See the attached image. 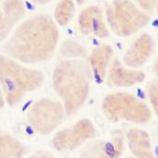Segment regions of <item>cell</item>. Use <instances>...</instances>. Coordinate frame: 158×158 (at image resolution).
<instances>
[{"label":"cell","instance_id":"1","mask_svg":"<svg viewBox=\"0 0 158 158\" xmlns=\"http://www.w3.org/2000/svg\"><path fill=\"white\" fill-rule=\"evenodd\" d=\"M59 32L53 20L47 14H38L23 22L4 49L12 59L25 64H37L53 53Z\"/></svg>","mask_w":158,"mask_h":158},{"label":"cell","instance_id":"2","mask_svg":"<svg viewBox=\"0 0 158 158\" xmlns=\"http://www.w3.org/2000/svg\"><path fill=\"white\" fill-rule=\"evenodd\" d=\"M92 72L83 60L61 61L52 74V85L68 115L76 113L88 98Z\"/></svg>","mask_w":158,"mask_h":158},{"label":"cell","instance_id":"3","mask_svg":"<svg viewBox=\"0 0 158 158\" xmlns=\"http://www.w3.org/2000/svg\"><path fill=\"white\" fill-rule=\"evenodd\" d=\"M43 81L44 74L41 71L0 55V87L10 105L19 103L26 94L39 89Z\"/></svg>","mask_w":158,"mask_h":158},{"label":"cell","instance_id":"4","mask_svg":"<svg viewBox=\"0 0 158 158\" xmlns=\"http://www.w3.org/2000/svg\"><path fill=\"white\" fill-rule=\"evenodd\" d=\"M102 110L111 122L124 120L135 123H145L152 117L147 105L127 93H115L107 96L102 103Z\"/></svg>","mask_w":158,"mask_h":158},{"label":"cell","instance_id":"5","mask_svg":"<svg viewBox=\"0 0 158 158\" xmlns=\"http://www.w3.org/2000/svg\"><path fill=\"white\" fill-rule=\"evenodd\" d=\"M106 19L119 37H128L143 28L150 17L141 11L130 0H115L106 8Z\"/></svg>","mask_w":158,"mask_h":158},{"label":"cell","instance_id":"6","mask_svg":"<svg viewBox=\"0 0 158 158\" xmlns=\"http://www.w3.org/2000/svg\"><path fill=\"white\" fill-rule=\"evenodd\" d=\"M66 111L60 102L42 98L32 105L27 112V120L38 133L48 135L64 122Z\"/></svg>","mask_w":158,"mask_h":158},{"label":"cell","instance_id":"7","mask_svg":"<svg viewBox=\"0 0 158 158\" xmlns=\"http://www.w3.org/2000/svg\"><path fill=\"white\" fill-rule=\"evenodd\" d=\"M94 136L96 128L92 122L81 119L71 127L57 132L52 139V145L57 151H73Z\"/></svg>","mask_w":158,"mask_h":158},{"label":"cell","instance_id":"8","mask_svg":"<svg viewBox=\"0 0 158 158\" xmlns=\"http://www.w3.org/2000/svg\"><path fill=\"white\" fill-rule=\"evenodd\" d=\"M79 27L81 32L86 36L106 38L109 35L102 10L96 6L84 9L79 16Z\"/></svg>","mask_w":158,"mask_h":158},{"label":"cell","instance_id":"9","mask_svg":"<svg viewBox=\"0 0 158 158\" xmlns=\"http://www.w3.org/2000/svg\"><path fill=\"white\" fill-rule=\"evenodd\" d=\"M25 7L23 0H5L0 10V42L11 32L14 25L23 18Z\"/></svg>","mask_w":158,"mask_h":158},{"label":"cell","instance_id":"10","mask_svg":"<svg viewBox=\"0 0 158 158\" xmlns=\"http://www.w3.org/2000/svg\"><path fill=\"white\" fill-rule=\"evenodd\" d=\"M145 75L142 71L128 69L120 63L118 59H113L108 73V82L113 87H128L140 83L144 81Z\"/></svg>","mask_w":158,"mask_h":158},{"label":"cell","instance_id":"11","mask_svg":"<svg viewBox=\"0 0 158 158\" xmlns=\"http://www.w3.org/2000/svg\"><path fill=\"white\" fill-rule=\"evenodd\" d=\"M152 49V40L148 34L138 38L123 56L124 64L129 68H139L148 60Z\"/></svg>","mask_w":158,"mask_h":158},{"label":"cell","instance_id":"12","mask_svg":"<svg viewBox=\"0 0 158 158\" xmlns=\"http://www.w3.org/2000/svg\"><path fill=\"white\" fill-rule=\"evenodd\" d=\"M128 147L136 158H154L149 134L139 128H131L126 133Z\"/></svg>","mask_w":158,"mask_h":158},{"label":"cell","instance_id":"13","mask_svg":"<svg viewBox=\"0 0 158 158\" xmlns=\"http://www.w3.org/2000/svg\"><path fill=\"white\" fill-rule=\"evenodd\" d=\"M113 50L110 45H102L94 50L89 57V66L92 74L98 81H103L110 66Z\"/></svg>","mask_w":158,"mask_h":158},{"label":"cell","instance_id":"14","mask_svg":"<svg viewBox=\"0 0 158 158\" xmlns=\"http://www.w3.org/2000/svg\"><path fill=\"white\" fill-rule=\"evenodd\" d=\"M24 146L13 137L0 132V158H22Z\"/></svg>","mask_w":158,"mask_h":158},{"label":"cell","instance_id":"15","mask_svg":"<svg viewBox=\"0 0 158 158\" xmlns=\"http://www.w3.org/2000/svg\"><path fill=\"white\" fill-rule=\"evenodd\" d=\"M80 158H115L110 142L96 140L87 144L80 152Z\"/></svg>","mask_w":158,"mask_h":158},{"label":"cell","instance_id":"16","mask_svg":"<svg viewBox=\"0 0 158 158\" xmlns=\"http://www.w3.org/2000/svg\"><path fill=\"white\" fill-rule=\"evenodd\" d=\"M75 12V5L73 0H60L54 10V18L56 23L61 25H67L73 18Z\"/></svg>","mask_w":158,"mask_h":158},{"label":"cell","instance_id":"17","mask_svg":"<svg viewBox=\"0 0 158 158\" xmlns=\"http://www.w3.org/2000/svg\"><path fill=\"white\" fill-rule=\"evenodd\" d=\"M61 55L69 59H76L78 57H81L85 54V48L81 43L68 40L63 42L60 49Z\"/></svg>","mask_w":158,"mask_h":158},{"label":"cell","instance_id":"18","mask_svg":"<svg viewBox=\"0 0 158 158\" xmlns=\"http://www.w3.org/2000/svg\"><path fill=\"white\" fill-rule=\"evenodd\" d=\"M124 134L121 130H115L111 134V141L110 145L112 147L113 152H114V157L119 158L121 154L123 153V151L124 149Z\"/></svg>","mask_w":158,"mask_h":158},{"label":"cell","instance_id":"19","mask_svg":"<svg viewBox=\"0 0 158 158\" xmlns=\"http://www.w3.org/2000/svg\"><path fill=\"white\" fill-rule=\"evenodd\" d=\"M148 94L151 104L158 115V80L151 81L148 85Z\"/></svg>","mask_w":158,"mask_h":158},{"label":"cell","instance_id":"20","mask_svg":"<svg viewBox=\"0 0 158 158\" xmlns=\"http://www.w3.org/2000/svg\"><path fill=\"white\" fill-rule=\"evenodd\" d=\"M139 5L146 11H152L158 4V0H137Z\"/></svg>","mask_w":158,"mask_h":158},{"label":"cell","instance_id":"21","mask_svg":"<svg viewBox=\"0 0 158 158\" xmlns=\"http://www.w3.org/2000/svg\"><path fill=\"white\" fill-rule=\"evenodd\" d=\"M28 158H55L51 152H45V151H40V152H37L35 153H33L31 156H29Z\"/></svg>","mask_w":158,"mask_h":158},{"label":"cell","instance_id":"22","mask_svg":"<svg viewBox=\"0 0 158 158\" xmlns=\"http://www.w3.org/2000/svg\"><path fill=\"white\" fill-rule=\"evenodd\" d=\"M30 1H32L33 3L38 4V5H46L50 3L52 0H30Z\"/></svg>","mask_w":158,"mask_h":158},{"label":"cell","instance_id":"23","mask_svg":"<svg viewBox=\"0 0 158 158\" xmlns=\"http://www.w3.org/2000/svg\"><path fill=\"white\" fill-rule=\"evenodd\" d=\"M5 105V98H4V94L2 92V89L0 88V110H1Z\"/></svg>","mask_w":158,"mask_h":158},{"label":"cell","instance_id":"24","mask_svg":"<svg viewBox=\"0 0 158 158\" xmlns=\"http://www.w3.org/2000/svg\"><path fill=\"white\" fill-rule=\"evenodd\" d=\"M153 70L155 72V74L158 76V58L156 59L155 63H154V67H153Z\"/></svg>","mask_w":158,"mask_h":158},{"label":"cell","instance_id":"25","mask_svg":"<svg viewBox=\"0 0 158 158\" xmlns=\"http://www.w3.org/2000/svg\"><path fill=\"white\" fill-rule=\"evenodd\" d=\"M76 1H77L78 4H82V3H84L86 1V0H76Z\"/></svg>","mask_w":158,"mask_h":158},{"label":"cell","instance_id":"26","mask_svg":"<svg viewBox=\"0 0 158 158\" xmlns=\"http://www.w3.org/2000/svg\"><path fill=\"white\" fill-rule=\"evenodd\" d=\"M156 10H157V14H158V4H157V6H156Z\"/></svg>","mask_w":158,"mask_h":158},{"label":"cell","instance_id":"27","mask_svg":"<svg viewBox=\"0 0 158 158\" xmlns=\"http://www.w3.org/2000/svg\"><path fill=\"white\" fill-rule=\"evenodd\" d=\"M127 158H136V157H127Z\"/></svg>","mask_w":158,"mask_h":158}]
</instances>
